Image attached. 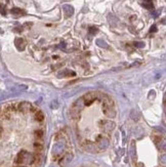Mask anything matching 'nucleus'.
<instances>
[{"label": "nucleus", "mask_w": 166, "mask_h": 167, "mask_svg": "<svg viewBox=\"0 0 166 167\" xmlns=\"http://www.w3.org/2000/svg\"><path fill=\"white\" fill-rule=\"evenodd\" d=\"M22 9H19V8H12V15H22Z\"/></svg>", "instance_id": "18"}, {"label": "nucleus", "mask_w": 166, "mask_h": 167, "mask_svg": "<svg viewBox=\"0 0 166 167\" xmlns=\"http://www.w3.org/2000/svg\"><path fill=\"white\" fill-rule=\"evenodd\" d=\"M49 167H58V166H55V165H50Z\"/></svg>", "instance_id": "26"}, {"label": "nucleus", "mask_w": 166, "mask_h": 167, "mask_svg": "<svg viewBox=\"0 0 166 167\" xmlns=\"http://www.w3.org/2000/svg\"><path fill=\"white\" fill-rule=\"evenodd\" d=\"M65 150V143L63 140H60V141H57L53 146V149H52V153H53V156H60L62 153L64 152Z\"/></svg>", "instance_id": "4"}, {"label": "nucleus", "mask_w": 166, "mask_h": 167, "mask_svg": "<svg viewBox=\"0 0 166 167\" xmlns=\"http://www.w3.org/2000/svg\"><path fill=\"white\" fill-rule=\"evenodd\" d=\"M95 43L97 44V46L102 47V48H108V47H109V45L107 44V42H106V41H104L103 39H97Z\"/></svg>", "instance_id": "13"}, {"label": "nucleus", "mask_w": 166, "mask_h": 167, "mask_svg": "<svg viewBox=\"0 0 166 167\" xmlns=\"http://www.w3.org/2000/svg\"><path fill=\"white\" fill-rule=\"evenodd\" d=\"M63 10H64L65 16H66L67 18L73 16V13H74V7H73L72 5H70V4H64L63 5Z\"/></svg>", "instance_id": "9"}, {"label": "nucleus", "mask_w": 166, "mask_h": 167, "mask_svg": "<svg viewBox=\"0 0 166 167\" xmlns=\"http://www.w3.org/2000/svg\"><path fill=\"white\" fill-rule=\"evenodd\" d=\"M130 117L133 119L134 121H136L137 119L140 118V114L139 113H137V111H136V110H133V111H132L131 113H130Z\"/></svg>", "instance_id": "16"}, {"label": "nucleus", "mask_w": 166, "mask_h": 167, "mask_svg": "<svg viewBox=\"0 0 166 167\" xmlns=\"http://www.w3.org/2000/svg\"><path fill=\"white\" fill-rule=\"evenodd\" d=\"M101 126L104 131L109 133V132L113 131V129L115 128V123L113 121H104V122H101Z\"/></svg>", "instance_id": "7"}, {"label": "nucleus", "mask_w": 166, "mask_h": 167, "mask_svg": "<svg viewBox=\"0 0 166 167\" xmlns=\"http://www.w3.org/2000/svg\"><path fill=\"white\" fill-rule=\"evenodd\" d=\"M82 98H83V101H84V104H85V106L86 105L87 106H89V105H91L97 98V93L88 92V93H86V94H84Z\"/></svg>", "instance_id": "6"}, {"label": "nucleus", "mask_w": 166, "mask_h": 167, "mask_svg": "<svg viewBox=\"0 0 166 167\" xmlns=\"http://www.w3.org/2000/svg\"><path fill=\"white\" fill-rule=\"evenodd\" d=\"M160 11H161V10H158V11H157V12H155V13H154V15H152V16H154V18H157V16H159Z\"/></svg>", "instance_id": "24"}, {"label": "nucleus", "mask_w": 166, "mask_h": 167, "mask_svg": "<svg viewBox=\"0 0 166 167\" xmlns=\"http://www.w3.org/2000/svg\"><path fill=\"white\" fill-rule=\"evenodd\" d=\"M97 33V28H95V27H90V28H89L88 34H89L90 36H94Z\"/></svg>", "instance_id": "17"}, {"label": "nucleus", "mask_w": 166, "mask_h": 167, "mask_svg": "<svg viewBox=\"0 0 166 167\" xmlns=\"http://www.w3.org/2000/svg\"><path fill=\"white\" fill-rule=\"evenodd\" d=\"M36 161V157L34 154L30 152H27L23 150V151L19 152L18 155L15 158V163L16 166H26L34 164Z\"/></svg>", "instance_id": "1"}, {"label": "nucleus", "mask_w": 166, "mask_h": 167, "mask_svg": "<svg viewBox=\"0 0 166 167\" xmlns=\"http://www.w3.org/2000/svg\"><path fill=\"white\" fill-rule=\"evenodd\" d=\"M35 137H38V138H41L42 137H43V131L42 130H36V131L34 132Z\"/></svg>", "instance_id": "19"}, {"label": "nucleus", "mask_w": 166, "mask_h": 167, "mask_svg": "<svg viewBox=\"0 0 166 167\" xmlns=\"http://www.w3.org/2000/svg\"><path fill=\"white\" fill-rule=\"evenodd\" d=\"M134 46L139 47V48H142V47H145V43L143 42H134Z\"/></svg>", "instance_id": "21"}, {"label": "nucleus", "mask_w": 166, "mask_h": 167, "mask_svg": "<svg viewBox=\"0 0 166 167\" xmlns=\"http://www.w3.org/2000/svg\"><path fill=\"white\" fill-rule=\"evenodd\" d=\"M146 2H152V0H145Z\"/></svg>", "instance_id": "25"}, {"label": "nucleus", "mask_w": 166, "mask_h": 167, "mask_svg": "<svg viewBox=\"0 0 166 167\" xmlns=\"http://www.w3.org/2000/svg\"><path fill=\"white\" fill-rule=\"evenodd\" d=\"M62 76H63V77H66V76H75V73L71 72L70 70H65L58 74V77H62Z\"/></svg>", "instance_id": "15"}, {"label": "nucleus", "mask_w": 166, "mask_h": 167, "mask_svg": "<svg viewBox=\"0 0 166 167\" xmlns=\"http://www.w3.org/2000/svg\"><path fill=\"white\" fill-rule=\"evenodd\" d=\"M33 147H34V150L36 151V154H40V152L42 151V148H43V146H42L41 143H34V145H33Z\"/></svg>", "instance_id": "14"}, {"label": "nucleus", "mask_w": 166, "mask_h": 167, "mask_svg": "<svg viewBox=\"0 0 166 167\" xmlns=\"http://www.w3.org/2000/svg\"><path fill=\"white\" fill-rule=\"evenodd\" d=\"M110 145V141L108 138L102 137V135H98L97 138V147L100 150H105L109 147Z\"/></svg>", "instance_id": "5"}, {"label": "nucleus", "mask_w": 166, "mask_h": 167, "mask_svg": "<svg viewBox=\"0 0 166 167\" xmlns=\"http://www.w3.org/2000/svg\"><path fill=\"white\" fill-rule=\"evenodd\" d=\"M16 110L19 113H30L35 111V108L31 103H28V101H22V103H18L16 104Z\"/></svg>", "instance_id": "3"}, {"label": "nucleus", "mask_w": 166, "mask_h": 167, "mask_svg": "<svg viewBox=\"0 0 166 167\" xmlns=\"http://www.w3.org/2000/svg\"><path fill=\"white\" fill-rule=\"evenodd\" d=\"M34 119L38 122H42L44 120V115L41 111H36L34 113Z\"/></svg>", "instance_id": "12"}, {"label": "nucleus", "mask_w": 166, "mask_h": 167, "mask_svg": "<svg viewBox=\"0 0 166 167\" xmlns=\"http://www.w3.org/2000/svg\"><path fill=\"white\" fill-rule=\"evenodd\" d=\"M84 107H85V104H84V101H83V98H80L79 100L76 101L75 103L73 104L72 109H71V116H72V117H73V118L79 117L80 112L82 111Z\"/></svg>", "instance_id": "2"}, {"label": "nucleus", "mask_w": 166, "mask_h": 167, "mask_svg": "<svg viewBox=\"0 0 166 167\" xmlns=\"http://www.w3.org/2000/svg\"><path fill=\"white\" fill-rule=\"evenodd\" d=\"M143 6L146 8H148V9H153L154 8V5L152 2H146V3H143Z\"/></svg>", "instance_id": "20"}, {"label": "nucleus", "mask_w": 166, "mask_h": 167, "mask_svg": "<svg viewBox=\"0 0 166 167\" xmlns=\"http://www.w3.org/2000/svg\"><path fill=\"white\" fill-rule=\"evenodd\" d=\"M15 44L16 46V48L19 50H24L25 48V41L22 38H16L15 40Z\"/></svg>", "instance_id": "11"}, {"label": "nucleus", "mask_w": 166, "mask_h": 167, "mask_svg": "<svg viewBox=\"0 0 166 167\" xmlns=\"http://www.w3.org/2000/svg\"><path fill=\"white\" fill-rule=\"evenodd\" d=\"M72 159H73V154H71V153H67L65 156H63V158H61L58 163H60L61 166H66L71 162Z\"/></svg>", "instance_id": "8"}, {"label": "nucleus", "mask_w": 166, "mask_h": 167, "mask_svg": "<svg viewBox=\"0 0 166 167\" xmlns=\"http://www.w3.org/2000/svg\"><path fill=\"white\" fill-rule=\"evenodd\" d=\"M156 31H157L156 25H153V26L151 27V29H150V33H152V32H156Z\"/></svg>", "instance_id": "23"}, {"label": "nucleus", "mask_w": 166, "mask_h": 167, "mask_svg": "<svg viewBox=\"0 0 166 167\" xmlns=\"http://www.w3.org/2000/svg\"><path fill=\"white\" fill-rule=\"evenodd\" d=\"M84 149L88 152H91V153H95L97 151V146L94 145V143H90V141H85V144L83 145Z\"/></svg>", "instance_id": "10"}, {"label": "nucleus", "mask_w": 166, "mask_h": 167, "mask_svg": "<svg viewBox=\"0 0 166 167\" xmlns=\"http://www.w3.org/2000/svg\"><path fill=\"white\" fill-rule=\"evenodd\" d=\"M134 155H136V150H134V143L131 144V156L134 159Z\"/></svg>", "instance_id": "22"}]
</instances>
